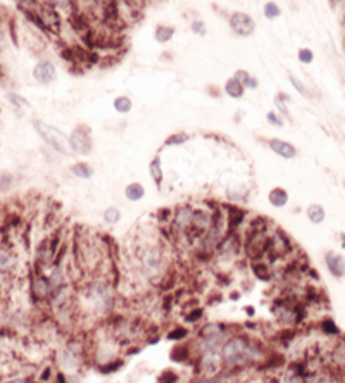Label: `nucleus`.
I'll return each instance as SVG.
<instances>
[{
  "instance_id": "20",
  "label": "nucleus",
  "mask_w": 345,
  "mask_h": 383,
  "mask_svg": "<svg viewBox=\"0 0 345 383\" xmlns=\"http://www.w3.org/2000/svg\"><path fill=\"white\" fill-rule=\"evenodd\" d=\"M131 107H133V102H131L130 97H125V95H121V97L114 99V109L119 114H128L131 111Z\"/></svg>"
},
{
  "instance_id": "25",
  "label": "nucleus",
  "mask_w": 345,
  "mask_h": 383,
  "mask_svg": "<svg viewBox=\"0 0 345 383\" xmlns=\"http://www.w3.org/2000/svg\"><path fill=\"white\" fill-rule=\"evenodd\" d=\"M264 16L267 17V19H276V17L281 16V11L278 7V4L275 2H267L264 6Z\"/></svg>"
},
{
  "instance_id": "26",
  "label": "nucleus",
  "mask_w": 345,
  "mask_h": 383,
  "mask_svg": "<svg viewBox=\"0 0 345 383\" xmlns=\"http://www.w3.org/2000/svg\"><path fill=\"white\" fill-rule=\"evenodd\" d=\"M7 99L14 107H30V102L24 97H21L19 93H12L11 92V93H7Z\"/></svg>"
},
{
  "instance_id": "23",
  "label": "nucleus",
  "mask_w": 345,
  "mask_h": 383,
  "mask_svg": "<svg viewBox=\"0 0 345 383\" xmlns=\"http://www.w3.org/2000/svg\"><path fill=\"white\" fill-rule=\"evenodd\" d=\"M119 220H121V211L117 207H107L106 211H104V221H106L107 225H116Z\"/></svg>"
},
{
  "instance_id": "12",
  "label": "nucleus",
  "mask_w": 345,
  "mask_h": 383,
  "mask_svg": "<svg viewBox=\"0 0 345 383\" xmlns=\"http://www.w3.org/2000/svg\"><path fill=\"white\" fill-rule=\"evenodd\" d=\"M211 225V216L204 211H193L192 214V223H190V228L195 230L197 233H206V230Z\"/></svg>"
},
{
  "instance_id": "21",
  "label": "nucleus",
  "mask_w": 345,
  "mask_h": 383,
  "mask_svg": "<svg viewBox=\"0 0 345 383\" xmlns=\"http://www.w3.org/2000/svg\"><path fill=\"white\" fill-rule=\"evenodd\" d=\"M202 369L207 373H214L217 369V359H216V354L214 352H207L206 355L202 357Z\"/></svg>"
},
{
  "instance_id": "14",
  "label": "nucleus",
  "mask_w": 345,
  "mask_h": 383,
  "mask_svg": "<svg viewBox=\"0 0 345 383\" xmlns=\"http://www.w3.org/2000/svg\"><path fill=\"white\" fill-rule=\"evenodd\" d=\"M225 92L228 93V97H231V99H242L243 93H245V88L238 80L230 78L225 85Z\"/></svg>"
},
{
  "instance_id": "33",
  "label": "nucleus",
  "mask_w": 345,
  "mask_h": 383,
  "mask_svg": "<svg viewBox=\"0 0 345 383\" xmlns=\"http://www.w3.org/2000/svg\"><path fill=\"white\" fill-rule=\"evenodd\" d=\"M188 335V331L185 330V328H176V330H172L169 335H167V339H171V340H181V339H185V337Z\"/></svg>"
},
{
  "instance_id": "6",
  "label": "nucleus",
  "mask_w": 345,
  "mask_h": 383,
  "mask_svg": "<svg viewBox=\"0 0 345 383\" xmlns=\"http://www.w3.org/2000/svg\"><path fill=\"white\" fill-rule=\"evenodd\" d=\"M290 249H292L290 240L287 238V235H285L283 231H280V230H276L275 233L266 240V250L273 255V257L285 255Z\"/></svg>"
},
{
  "instance_id": "4",
  "label": "nucleus",
  "mask_w": 345,
  "mask_h": 383,
  "mask_svg": "<svg viewBox=\"0 0 345 383\" xmlns=\"http://www.w3.org/2000/svg\"><path fill=\"white\" fill-rule=\"evenodd\" d=\"M69 145L71 150L76 154H81V156H86V154L92 152V138H90V130L86 126H78L75 131H72L71 138H69Z\"/></svg>"
},
{
  "instance_id": "8",
  "label": "nucleus",
  "mask_w": 345,
  "mask_h": 383,
  "mask_svg": "<svg viewBox=\"0 0 345 383\" xmlns=\"http://www.w3.org/2000/svg\"><path fill=\"white\" fill-rule=\"evenodd\" d=\"M38 17L42 21L43 28H47L48 31H59V28H61V17H59L57 11L52 9V6H45L42 11H38Z\"/></svg>"
},
{
  "instance_id": "10",
  "label": "nucleus",
  "mask_w": 345,
  "mask_h": 383,
  "mask_svg": "<svg viewBox=\"0 0 345 383\" xmlns=\"http://www.w3.org/2000/svg\"><path fill=\"white\" fill-rule=\"evenodd\" d=\"M325 262H326L328 271L335 278H343L345 276V259L342 257V255H338L335 252H326Z\"/></svg>"
},
{
  "instance_id": "31",
  "label": "nucleus",
  "mask_w": 345,
  "mask_h": 383,
  "mask_svg": "<svg viewBox=\"0 0 345 383\" xmlns=\"http://www.w3.org/2000/svg\"><path fill=\"white\" fill-rule=\"evenodd\" d=\"M323 331H325V333H328V335H338V328L333 321H331V319H325V321H323Z\"/></svg>"
},
{
  "instance_id": "29",
  "label": "nucleus",
  "mask_w": 345,
  "mask_h": 383,
  "mask_svg": "<svg viewBox=\"0 0 345 383\" xmlns=\"http://www.w3.org/2000/svg\"><path fill=\"white\" fill-rule=\"evenodd\" d=\"M312 59H314V54H312L311 49H301L299 50V61L302 64H311Z\"/></svg>"
},
{
  "instance_id": "9",
  "label": "nucleus",
  "mask_w": 345,
  "mask_h": 383,
  "mask_svg": "<svg viewBox=\"0 0 345 383\" xmlns=\"http://www.w3.org/2000/svg\"><path fill=\"white\" fill-rule=\"evenodd\" d=\"M267 147H269L276 156L283 157V159H293L297 156V149L293 147L290 142H285V140H278V138H271L267 142Z\"/></svg>"
},
{
  "instance_id": "17",
  "label": "nucleus",
  "mask_w": 345,
  "mask_h": 383,
  "mask_svg": "<svg viewBox=\"0 0 345 383\" xmlns=\"http://www.w3.org/2000/svg\"><path fill=\"white\" fill-rule=\"evenodd\" d=\"M72 175L81 178V180H88V178L93 176V167H90L86 162H76L75 166L71 167Z\"/></svg>"
},
{
  "instance_id": "28",
  "label": "nucleus",
  "mask_w": 345,
  "mask_h": 383,
  "mask_svg": "<svg viewBox=\"0 0 345 383\" xmlns=\"http://www.w3.org/2000/svg\"><path fill=\"white\" fill-rule=\"evenodd\" d=\"M254 273H256V276L261 278V280H267V278H269V275H266V273H269V268H267L264 262L254 264Z\"/></svg>"
},
{
  "instance_id": "34",
  "label": "nucleus",
  "mask_w": 345,
  "mask_h": 383,
  "mask_svg": "<svg viewBox=\"0 0 345 383\" xmlns=\"http://www.w3.org/2000/svg\"><path fill=\"white\" fill-rule=\"evenodd\" d=\"M235 80H238L240 83L243 85V88H245V85H247V81H249V78H251V75H249L247 71H243V69H238L237 73H235V76H233Z\"/></svg>"
},
{
  "instance_id": "40",
  "label": "nucleus",
  "mask_w": 345,
  "mask_h": 383,
  "mask_svg": "<svg viewBox=\"0 0 345 383\" xmlns=\"http://www.w3.org/2000/svg\"><path fill=\"white\" fill-rule=\"evenodd\" d=\"M9 383H24L22 380H12V381H9Z\"/></svg>"
},
{
  "instance_id": "11",
  "label": "nucleus",
  "mask_w": 345,
  "mask_h": 383,
  "mask_svg": "<svg viewBox=\"0 0 345 383\" xmlns=\"http://www.w3.org/2000/svg\"><path fill=\"white\" fill-rule=\"evenodd\" d=\"M192 214H193V209L188 207V206H183L178 209V212H176L175 220V228H178L180 231H185L187 228H190V223H192Z\"/></svg>"
},
{
  "instance_id": "1",
  "label": "nucleus",
  "mask_w": 345,
  "mask_h": 383,
  "mask_svg": "<svg viewBox=\"0 0 345 383\" xmlns=\"http://www.w3.org/2000/svg\"><path fill=\"white\" fill-rule=\"evenodd\" d=\"M221 354H223L225 364L230 368L245 366V364L252 363L257 357L254 347H251V344L242 337H235V339L226 342L223 349H221Z\"/></svg>"
},
{
  "instance_id": "2",
  "label": "nucleus",
  "mask_w": 345,
  "mask_h": 383,
  "mask_svg": "<svg viewBox=\"0 0 345 383\" xmlns=\"http://www.w3.org/2000/svg\"><path fill=\"white\" fill-rule=\"evenodd\" d=\"M33 126H35L36 133L40 135V138H42L47 145H51L56 152L62 154V156H71L72 154L69 138H67L61 130H57L56 126H51L40 119H35Z\"/></svg>"
},
{
  "instance_id": "13",
  "label": "nucleus",
  "mask_w": 345,
  "mask_h": 383,
  "mask_svg": "<svg viewBox=\"0 0 345 383\" xmlns=\"http://www.w3.org/2000/svg\"><path fill=\"white\" fill-rule=\"evenodd\" d=\"M267 200L273 207H285L288 204V194L281 186H275L273 190H269L267 194Z\"/></svg>"
},
{
  "instance_id": "15",
  "label": "nucleus",
  "mask_w": 345,
  "mask_h": 383,
  "mask_svg": "<svg viewBox=\"0 0 345 383\" xmlns=\"http://www.w3.org/2000/svg\"><path fill=\"white\" fill-rule=\"evenodd\" d=\"M307 218H309V221L312 225H321L326 218L323 206H319V204H311V206L307 207Z\"/></svg>"
},
{
  "instance_id": "36",
  "label": "nucleus",
  "mask_w": 345,
  "mask_h": 383,
  "mask_svg": "<svg viewBox=\"0 0 345 383\" xmlns=\"http://www.w3.org/2000/svg\"><path fill=\"white\" fill-rule=\"evenodd\" d=\"M266 117H267V121H269V125H273V126H276V128H281V126H283V121H281L275 112H267Z\"/></svg>"
},
{
  "instance_id": "16",
  "label": "nucleus",
  "mask_w": 345,
  "mask_h": 383,
  "mask_svg": "<svg viewBox=\"0 0 345 383\" xmlns=\"http://www.w3.org/2000/svg\"><path fill=\"white\" fill-rule=\"evenodd\" d=\"M126 199L131 200V202H138V200L143 199L145 195V188L140 183H130L125 190Z\"/></svg>"
},
{
  "instance_id": "37",
  "label": "nucleus",
  "mask_w": 345,
  "mask_h": 383,
  "mask_svg": "<svg viewBox=\"0 0 345 383\" xmlns=\"http://www.w3.org/2000/svg\"><path fill=\"white\" fill-rule=\"evenodd\" d=\"M201 318H202V309H195V311H192L190 314L185 316V319H187L188 323H195L197 319H201Z\"/></svg>"
},
{
  "instance_id": "18",
  "label": "nucleus",
  "mask_w": 345,
  "mask_h": 383,
  "mask_svg": "<svg viewBox=\"0 0 345 383\" xmlns=\"http://www.w3.org/2000/svg\"><path fill=\"white\" fill-rule=\"evenodd\" d=\"M172 35H175V28H171V26H166V25H161L156 28V40L159 43H166L169 42L172 38Z\"/></svg>"
},
{
  "instance_id": "19",
  "label": "nucleus",
  "mask_w": 345,
  "mask_h": 383,
  "mask_svg": "<svg viewBox=\"0 0 345 383\" xmlns=\"http://www.w3.org/2000/svg\"><path fill=\"white\" fill-rule=\"evenodd\" d=\"M33 290L38 297H47L51 294V285H48V280L45 278H36L35 283H33Z\"/></svg>"
},
{
  "instance_id": "30",
  "label": "nucleus",
  "mask_w": 345,
  "mask_h": 383,
  "mask_svg": "<svg viewBox=\"0 0 345 383\" xmlns=\"http://www.w3.org/2000/svg\"><path fill=\"white\" fill-rule=\"evenodd\" d=\"M288 78H290V83L293 85V88L297 90V92L301 93V95H304V97H307V88H306V86H304V83H302V81L299 80V78H295L293 75H290Z\"/></svg>"
},
{
  "instance_id": "24",
  "label": "nucleus",
  "mask_w": 345,
  "mask_h": 383,
  "mask_svg": "<svg viewBox=\"0 0 345 383\" xmlns=\"http://www.w3.org/2000/svg\"><path fill=\"white\" fill-rule=\"evenodd\" d=\"M16 259L12 257L11 254H7L6 250H0V270L6 271V270H11L12 266H14Z\"/></svg>"
},
{
  "instance_id": "3",
  "label": "nucleus",
  "mask_w": 345,
  "mask_h": 383,
  "mask_svg": "<svg viewBox=\"0 0 345 383\" xmlns=\"http://www.w3.org/2000/svg\"><path fill=\"white\" fill-rule=\"evenodd\" d=\"M162 262H164V255H162V250L157 245H151V247L145 249L142 255V268L145 275L151 278L159 275V271L162 270Z\"/></svg>"
},
{
  "instance_id": "35",
  "label": "nucleus",
  "mask_w": 345,
  "mask_h": 383,
  "mask_svg": "<svg viewBox=\"0 0 345 383\" xmlns=\"http://www.w3.org/2000/svg\"><path fill=\"white\" fill-rule=\"evenodd\" d=\"M192 31L195 35H206V26L202 21H193L192 22Z\"/></svg>"
},
{
  "instance_id": "22",
  "label": "nucleus",
  "mask_w": 345,
  "mask_h": 383,
  "mask_svg": "<svg viewBox=\"0 0 345 383\" xmlns=\"http://www.w3.org/2000/svg\"><path fill=\"white\" fill-rule=\"evenodd\" d=\"M151 176L154 178L156 185H161L162 183V167H161V159H159V157H154L152 159V162H151Z\"/></svg>"
},
{
  "instance_id": "27",
  "label": "nucleus",
  "mask_w": 345,
  "mask_h": 383,
  "mask_svg": "<svg viewBox=\"0 0 345 383\" xmlns=\"http://www.w3.org/2000/svg\"><path fill=\"white\" fill-rule=\"evenodd\" d=\"M287 100H288V97L287 95H283V93H278L276 95V99H275V106L278 107V111L280 112H283L285 116H290V112H288V107H287Z\"/></svg>"
},
{
  "instance_id": "39",
  "label": "nucleus",
  "mask_w": 345,
  "mask_h": 383,
  "mask_svg": "<svg viewBox=\"0 0 345 383\" xmlns=\"http://www.w3.org/2000/svg\"><path fill=\"white\" fill-rule=\"evenodd\" d=\"M340 240H342V247L345 249V233H342V235H340Z\"/></svg>"
},
{
  "instance_id": "7",
  "label": "nucleus",
  "mask_w": 345,
  "mask_h": 383,
  "mask_svg": "<svg viewBox=\"0 0 345 383\" xmlns=\"http://www.w3.org/2000/svg\"><path fill=\"white\" fill-rule=\"evenodd\" d=\"M57 71L51 61H40L33 69V78L42 85H48L56 80Z\"/></svg>"
},
{
  "instance_id": "32",
  "label": "nucleus",
  "mask_w": 345,
  "mask_h": 383,
  "mask_svg": "<svg viewBox=\"0 0 345 383\" xmlns=\"http://www.w3.org/2000/svg\"><path fill=\"white\" fill-rule=\"evenodd\" d=\"M188 140V135L185 133H178V135H172L166 140V145H176V143H183Z\"/></svg>"
},
{
  "instance_id": "38",
  "label": "nucleus",
  "mask_w": 345,
  "mask_h": 383,
  "mask_svg": "<svg viewBox=\"0 0 345 383\" xmlns=\"http://www.w3.org/2000/svg\"><path fill=\"white\" fill-rule=\"evenodd\" d=\"M257 86H259V81L254 78V76H251V78H249V81H247V85H245V88L254 90V88H257Z\"/></svg>"
},
{
  "instance_id": "41",
  "label": "nucleus",
  "mask_w": 345,
  "mask_h": 383,
  "mask_svg": "<svg viewBox=\"0 0 345 383\" xmlns=\"http://www.w3.org/2000/svg\"><path fill=\"white\" fill-rule=\"evenodd\" d=\"M343 188H345V181H343Z\"/></svg>"
},
{
  "instance_id": "5",
  "label": "nucleus",
  "mask_w": 345,
  "mask_h": 383,
  "mask_svg": "<svg viewBox=\"0 0 345 383\" xmlns=\"http://www.w3.org/2000/svg\"><path fill=\"white\" fill-rule=\"evenodd\" d=\"M230 28L238 36H251L256 31V21L245 12H233L230 16Z\"/></svg>"
}]
</instances>
